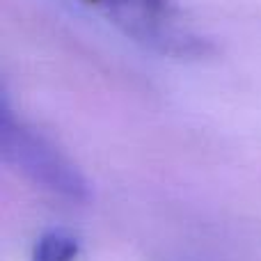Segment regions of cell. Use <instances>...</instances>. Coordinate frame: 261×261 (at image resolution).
<instances>
[{
    "label": "cell",
    "mask_w": 261,
    "mask_h": 261,
    "mask_svg": "<svg viewBox=\"0 0 261 261\" xmlns=\"http://www.w3.org/2000/svg\"><path fill=\"white\" fill-rule=\"evenodd\" d=\"M0 151L7 165L18 170L25 179L69 202L87 197V181L76 165L50 142L12 113L7 96L0 108Z\"/></svg>",
    "instance_id": "cell-1"
},
{
    "label": "cell",
    "mask_w": 261,
    "mask_h": 261,
    "mask_svg": "<svg viewBox=\"0 0 261 261\" xmlns=\"http://www.w3.org/2000/svg\"><path fill=\"white\" fill-rule=\"evenodd\" d=\"M81 245L78 239L67 229H50L39 236L30 261H76Z\"/></svg>",
    "instance_id": "cell-3"
},
{
    "label": "cell",
    "mask_w": 261,
    "mask_h": 261,
    "mask_svg": "<svg viewBox=\"0 0 261 261\" xmlns=\"http://www.w3.org/2000/svg\"><path fill=\"white\" fill-rule=\"evenodd\" d=\"M133 41L163 55L193 58L206 41L193 30L174 0H83Z\"/></svg>",
    "instance_id": "cell-2"
}]
</instances>
